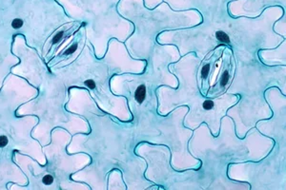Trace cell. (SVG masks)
I'll list each match as a JSON object with an SVG mask.
<instances>
[{"label":"cell","instance_id":"6da1fadb","mask_svg":"<svg viewBox=\"0 0 286 190\" xmlns=\"http://www.w3.org/2000/svg\"><path fill=\"white\" fill-rule=\"evenodd\" d=\"M146 95H147V89H146V86L145 85H140L136 87V89L135 91V100L136 101V103H138V104H142L144 102L145 98H146Z\"/></svg>","mask_w":286,"mask_h":190},{"label":"cell","instance_id":"7a4b0ae2","mask_svg":"<svg viewBox=\"0 0 286 190\" xmlns=\"http://www.w3.org/2000/svg\"><path fill=\"white\" fill-rule=\"evenodd\" d=\"M215 36L216 38V40L222 44H230L231 43L230 37H229V35L224 32V30H216Z\"/></svg>","mask_w":286,"mask_h":190},{"label":"cell","instance_id":"3957f363","mask_svg":"<svg viewBox=\"0 0 286 190\" xmlns=\"http://www.w3.org/2000/svg\"><path fill=\"white\" fill-rule=\"evenodd\" d=\"M228 81H229V70H225L223 71V73L221 74L220 81H219V86L221 87H225L228 84Z\"/></svg>","mask_w":286,"mask_h":190},{"label":"cell","instance_id":"277c9868","mask_svg":"<svg viewBox=\"0 0 286 190\" xmlns=\"http://www.w3.org/2000/svg\"><path fill=\"white\" fill-rule=\"evenodd\" d=\"M211 65L210 64H206L203 66V68H201V72H200V76H201V79H202V81H204V80L208 77V75H209V72H210V70H211Z\"/></svg>","mask_w":286,"mask_h":190},{"label":"cell","instance_id":"5b68a950","mask_svg":"<svg viewBox=\"0 0 286 190\" xmlns=\"http://www.w3.org/2000/svg\"><path fill=\"white\" fill-rule=\"evenodd\" d=\"M214 106H215V102H214L213 100L207 99V100H205L203 102V108L205 110H208V111H210V110H212L214 108Z\"/></svg>","mask_w":286,"mask_h":190},{"label":"cell","instance_id":"8992f818","mask_svg":"<svg viewBox=\"0 0 286 190\" xmlns=\"http://www.w3.org/2000/svg\"><path fill=\"white\" fill-rule=\"evenodd\" d=\"M11 27H13V29L15 30H18V29H21L23 27V20L20 18H15L11 22Z\"/></svg>","mask_w":286,"mask_h":190},{"label":"cell","instance_id":"52a82bcc","mask_svg":"<svg viewBox=\"0 0 286 190\" xmlns=\"http://www.w3.org/2000/svg\"><path fill=\"white\" fill-rule=\"evenodd\" d=\"M64 32H65V30H59L58 32H57L55 36H53V44H56V43H58V42L62 39V37L64 35Z\"/></svg>","mask_w":286,"mask_h":190},{"label":"cell","instance_id":"ba28073f","mask_svg":"<svg viewBox=\"0 0 286 190\" xmlns=\"http://www.w3.org/2000/svg\"><path fill=\"white\" fill-rule=\"evenodd\" d=\"M84 85H85L87 87H89V89L92 90V89H95V87H97V85H95V82L94 81V80H92V79H87L84 81Z\"/></svg>","mask_w":286,"mask_h":190},{"label":"cell","instance_id":"9c48e42d","mask_svg":"<svg viewBox=\"0 0 286 190\" xmlns=\"http://www.w3.org/2000/svg\"><path fill=\"white\" fill-rule=\"evenodd\" d=\"M42 182H43L44 184H47V185L52 184L53 182V177L52 175H45L43 179H42Z\"/></svg>","mask_w":286,"mask_h":190},{"label":"cell","instance_id":"30bf717a","mask_svg":"<svg viewBox=\"0 0 286 190\" xmlns=\"http://www.w3.org/2000/svg\"><path fill=\"white\" fill-rule=\"evenodd\" d=\"M77 49V44H74V45H72L70 48H69L68 49H66L64 52V55H69V54H72V53H74L75 51V49Z\"/></svg>","mask_w":286,"mask_h":190},{"label":"cell","instance_id":"8fae6325","mask_svg":"<svg viewBox=\"0 0 286 190\" xmlns=\"http://www.w3.org/2000/svg\"><path fill=\"white\" fill-rule=\"evenodd\" d=\"M8 142H9V141H8V138L6 136H4V135L0 136V147L6 146L8 144Z\"/></svg>","mask_w":286,"mask_h":190}]
</instances>
